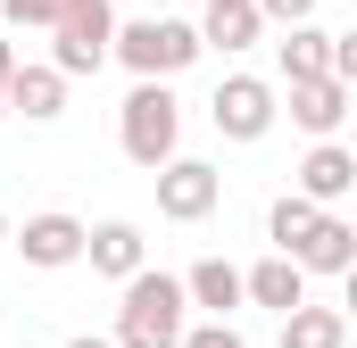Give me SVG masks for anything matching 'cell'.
Instances as JSON below:
<instances>
[{"label":"cell","mask_w":357,"mask_h":348,"mask_svg":"<svg viewBox=\"0 0 357 348\" xmlns=\"http://www.w3.org/2000/svg\"><path fill=\"white\" fill-rule=\"evenodd\" d=\"M183 307H191L183 299V274H150L142 265V274H125V299H116V332L108 340L116 348H175L183 324H191Z\"/></svg>","instance_id":"cell-1"},{"label":"cell","mask_w":357,"mask_h":348,"mask_svg":"<svg viewBox=\"0 0 357 348\" xmlns=\"http://www.w3.org/2000/svg\"><path fill=\"white\" fill-rule=\"evenodd\" d=\"M116 141H125V158L133 166H167L183 141V100L167 91V75H142V84L125 91V108H116Z\"/></svg>","instance_id":"cell-2"},{"label":"cell","mask_w":357,"mask_h":348,"mask_svg":"<svg viewBox=\"0 0 357 348\" xmlns=\"http://www.w3.org/2000/svg\"><path fill=\"white\" fill-rule=\"evenodd\" d=\"M108 42H116V8H108V0H67V8L50 17V67H59L67 84L108 67Z\"/></svg>","instance_id":"cell-3"},{"label":"cell","mask_w":357,"mask_h":348,"mask_svg":"<svg viewBox=\"0 0 357 348\" xmlns=\"http://www.w3.org/2000/svg\"><path fill=\"white\" fill-rule=\"evenodd\" d=\"M108 58H125L133 75H183L199 58V25H183V17H133V25H116Z\"/></svg>","instance_id":"cell-4"},{"label":"cell","mask_w":357,"mask_h":348,"mask_svg":"<svg viewBox=\"0 0 357 348\" xmlns=\"http://www.w3.org/2000/svg\"><path fill=\"white\" fill-rule=\"evenodd\" d=\"M208 116H216L225 141H266L282 108H274V84H258V75H225L216 100H208Z\"/></svg>","instance_id":"cell-5"},{"label":"cell","mask_w":357,"mask_h":348,"mask_svg":"<svg viewBox=\"0 0 357 348\" xmlns=\"http://www.w3.org/2000/svg\"><path fill=\"white\" fill-rule=\"evenodd\" d=\"M216 199H225V174L208 166V158H167L158 166V216L167 224H199Z\"/></svg>","instance_id":"cell-6"},{"label":"cell","mask_w":357,"mask_h":348,"mask_svg":"<svg viewBox=\"0 0 357 348\" xmlns=\"http://www.w3.org/2000/svg\"><path fill=\"white\" fill-rule=\"evenodd\" d=\"M17 249H25V265L59 274V265H75V258H84V216H67V207H42V216H25Z\"/></svg>","instance_id":"cell-7"},{"label":"cell","mask_w":357,"mask_h":348,"mask_svg":"<svg viewBox=\"0 0 357 348\" xmlns=\"http://www.w3.org/2000/svg\"><path fill=\"white\" fill-rule=\"evenodd\" d=\"M84 258H91V274L125 282V274H142V265H150V241H142V224L108 216V224H84Z\"/></svg>","instance_id":"cell-8"},{"label":"cell","mask_w":357,"mask_h":348,"mask_svg":"<svg viewBox=\"0 0 357 348\" xmlns=\"http://www.w3.org/2000/svg\"><path fill=\"white\" fill-rule=\"evenodd\" d=\"M349 191H357V150H341V141L324 133V141L299 158V199H316V207H341Z\"/></svg>","instance_id":"cell-9"},{"label":"cell","mask_w":357,"mask_h":348,"mask_svg":"<svg viewBox=\"0 0 357 348\" xmlns=\"http://www.w3.org/2000/svg\"><path fill=\"white\" fill-rule=\"evenodd\" d=\"M291 265H299V274H349L357 265V224L341 207H324V216L307 224V241L291 249Z\"/></svg>","instance_id":"cell-10"},{"label":"cell","mask_w":357,"mask_h":348,"mask_svg":"<svg viewBox=\"0 0 357 348\" xmlns=\"http://www.w3.org/2000/svg\"><path fill=\"white\" fill-rule=\"evenodd\" d=\"M341 116H349V84L341 75H291V125L299 133H341Z\"/></svg>","instance_id":"cell-11"},{"label":"cell","mask_w":357,"mask_h":348,"mask_svg":"<svg viewBox=\"0 0 357 348\" xmlns=\"http://www.w3.org/2000/svg\"><path fill=\"white\" fill-rule=\"evenodd\" d=\"M8 108L17 116H33V125H50V116H67V75L59 67H8Z\"/></svg>","instance_id":"cell-12"},{"label":"cell","mask_w":357,"mask_h":348,"mask_svg":"<svg viewBox=\"0 0 357 348\" xmlns=\"http://www.w3.org/2000/svg\"><path fill=\"white\" fill-rule=\"evenodd\" d=\"M241 299H250V307H274V315H291V307L307 299V274L274 249V258H258L250 274H241Z\"/></svg>","instance_id":"cell-13"},{"label":"cell","mask_w":357,"mask_h":348,"mask_svg":"<svg viewBox=\"0 0 357 348\" xmlns=\"http://www.w3.org/2000/svg\"><path fill=\"white\" fill-rule=\"evenodd\" d=\"M258 33H266L258 0H225V8H208V17H199V50H225V58H233V50H250Z\"/></svg>","instance_id":"cell-14"},{"label":"cell","mask_w":357,"mask_h":348,"mask_svg":"<svg viewBox=\"0 0 357 348\" xmlns=\"http://www.w3.org/2000/svg\"><path fill=\"white\" fill-rule=\"evenodd\" d=\"M183 299H191V307H208V315L250 307V299H241V265H225V258H199V265H191V274H183Z\"/></svg>","instance_id":"cell-15"},{"label":"cell","mask_w":357,"mask_h":348,"mask_svg":"<svg viewBox=\"0 0 357 348\" xmlns=\"http://www.w3.org/2000/svg\"><path fill=\"white\" fill-rule=\"evenodd\" d=\"M282 348H349V324H341V307H291L282 315Z\"/></svg>","instance_id":"cell-16"},{"label":"cell","mask_w":357,"mask_h":348,"mask_svg":"<svg viewBox=\"0 0 357 348\" xmlns=\"http://www.w3.org/2000/svg\"><path fill=\"white\" fill-rule=\"evenodd\" d=\"M324 50H333V33H324L316 17L282 25V42H274V58H282V84H291V75H324Z\"/></svg>","instance_id":"cell-17"},{"label":"cell","mask_w":357,"mask_h":348,"mask_svg":"<svg viewBox=\"0 0 357 348\" xmlns=\"http://www.w3.org/2000/svg\"><path fill=\"white\" fill-rule=\"evenodd\" d=\"M316 216H324V207H316V199H299V191H282V199H274V216H266V232H274V249H282V258H291V249H299V241H307V224H316Z\"/></svg>","instance_id":"cell-18"},{"label":"cell","mask_w":357,"mask_h":348,"mask_svg":"<svg viewBox=\"0 0 357 348\" xmlns=\"http://www.w3.org/2000/svg\"><path fill=\"white\" fill-rule=\"evenodd\" d=\"M175 348H250V340H241L225 315H208V324H183V340H175Z\"/></svg>","instance_id":"cell-19"},{"label":"cell","mask_w":357,"mask_h":348,"mask_svg":"<svg viewBox=\"0 0 357 348\" xmlns=\"http://www.w3.org/2000/svg\"><path fill=\"white\" fill-rule=\"evenodd\" d=\"M59 8H67V0H0V17H8V25H50Z\"/></svg>","instance_id":"cell-20"},{"label":"cell","mask_w":357,"mask_h":348,"mask_svg":"<svg viewBox=\"0 0 357 348\" xmlns=\"http://www.w3.org/2000/svg\"><path fill=\"white\" fill-rule=\"evenodd\" d=\"M258 17L266 25H299V17H316V0H258Z\"/></svg>","instance_id":"cell-21"},{"label":"cell","mask_w":357,"mask_h":348,"mask_svg":"<svg viewBox=\"0 0 357 348\" xmlns=\"http://www.w3.org/2000/svg\"><path fill=\"white\" fill-rule=\"evenodd\" d=\"M8 67H17V50L0 42V116H8Z\"/></svg>","instance_id":"cell-22"},{"label":"cell","mask_w":357,"mask_h":348,"mask_svg":"<svg viewBox=\"0 0 357 348\" xmlns=\"http://www.w3.org/2000/svg\"><path fill=\"white\" fill-rule=\"evenodd\" d=\"M67 348H116V340H108V332H75Z\"/></svg>","instance_id":"cell-23"},{"label":"cell","mask_w":357,"mask_h":348,"mask_svg":"<svg viewBox=\"0 0 357 348\" xmlns=\"http://www.w3.org/2000/svg\"><path fill=\"white\" fill-rule=\"evenodd\" d=\"M0 249H8V216H0Z\"/></svg>","instance_id":"cell-24"}]
</instances>
